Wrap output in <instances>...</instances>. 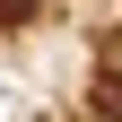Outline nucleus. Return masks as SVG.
Masks as SVG:
<instances>
[{
  "mask_svg": "<svg viewBox=\"0 0 122 122\" xmlns=\"http://www.w3.org/2000/svg\"><path fill=\"white\" fill-rule=\"evenodd\" d=\"M113 70H122V35H113Z\"/></svg>",
  "mask_w": 122,
  "mask_h": 122,
  "instance_id": "f257e3e1",
  "label": "nucleus"
}]
</instances>
